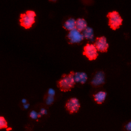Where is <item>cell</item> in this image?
<instances>
[{"mask_svg":"<svg viewBox=\"0 0 131 131\" xmlns=\"http://www.w3.org/2000/svg\"><path fill=\"white\" fill-rule=\"evenodd\" d=\"M74 74V72L71 71L68 74H64L62 75L61 79L57 82V86L60 91L67 92L70 91L74 86L76 83Z\"/></svg>","mask_w":131,"mask_h":131,"instance_id":"obj_1","label":"cell"},{"mask_svg":"<svg viewBox=\"0 0 131 131\" xmlns=\"http://www.w3.org/2000/svg\"><path fill=\"white\" fill-rule=\"evenodd\" d=\"M35 12L33 10H27L24 13L20 14L19 23L20 26L25 29L31 28L32 25L35 23V17L36 16Z\"/></svg>","mask_w":131,"mask_h":131,"instance_id":"obj_2","label":"cell"},{"mask_svg":"<svg viewBox=\"0 0 131 131\" xmlns=\"http://www.w3.org/2000/svg\"><path fill=\"white\" fill-rule=\"evenodd\" d=\"M106 16L108 18V25L113 30H116L122 25L123 19L118 11L109 12Z\"/></svg>","mask_w":131,"mask_h":131,"instance_id":"obj_3","label":"cell"},{"mask_svg":"<svg viewBox=\"0 0 131 131\" xmlns=\"http://www.w3.org/2000/svg\"><path fill=\"white\" fill-rule=\"evenodd\" d=\"M82 54L85 55L90 60H95L98 56L97 49L94 44L86 43L83 47Z\"/></svg>","mask_w":131,"mask_h":131,"instance_id":"obj_4","label":"cell"},{"mask_svg":"<svg viewBox=\"0 0 131 131\" xmlns=\"http://www.w3.org/2000/svg\"><path fill=\"white\" fill-rule=\"evenodd\" d=\"M80 107V104L78 98L72 97L68 100L66 104L65 108L67 111L71 114L77 113Z\"/></svg>","mask_w":131,"mask_h":131,"instance_id":"obj_5","label":"cell"},{"mask_svg":"<svg viewBox=\"0 0 131 131\" xmlns=\"http://www.w3.org/2000/svg\"><path fill=\"white\" fill-rule=\"evenodd\" d=\"M67 37L70 43H79L84 39L83 34L80 33L76 28L70 31Z\"/></svg>","mask_w":131,"mask_h":131,"instance_id":"obj_6","label":"cell"},{"mask_svg":"<svg viewBox=\"0 0 131 131\" xmlns=\"http://www.w3.org/2000/svg\"><path fill=\"white\" fill-rule=\"evenodd\" d=\"M94 45L97 48V51L101 52H107L109 46V45L107 42L106 38L104 36L96 37Z\"/></svg>","mask_w":131,"mask_h":131,"instance_id":"obj_7","label":"cell"},{"mask_svg":"<svg viewBox=\"0 0 131 131\" xmlns=\"http://www.w3.org/2000/svg\"><path fill=\"white\" fill-rule=\"evenodd\" d=\"M105 82V74L103 71H99L96 72L91 80V84L95 86H99Z\"/></svg>","mask_w":131,"mask_h":131,"instance_id":"obj_8","label":"cell"},{"mask_svg":"<svg viewBox=\"0 0 131 131\" xmlns=\"http://www.w3.org/2000/svg\"><path fill=\"white\" fill-rule=\"evenodd\" d=\"M107 93L103 91H100L93 95L94 101L99 104H102L105 100Z\"/></svg>","mask_w":131,"mask_h":131,"instance_id":"obj_9","label":"cell"},{"mask_svg":"<svg viewBox=\"0 0 131 131\" xmlns=\"http://www.w3.org/2000/svg\"><path fill=\"white\" fill-rule=\"evenodd\" d=\"M74 79L76 82H79L83 84L86 81L88 76L87 74L83 72H76L74 74Z\"/></svg>","mask_w":131,"mask_h":131,"instance_id":"obj_10","label":"cell"},{"mask_svg":"<svg viewBox=\"0 0 131 131\" xmlns=\"http://www.w3.org/2000/svg\"><path fill=\"white\" fill-rule=\"evenodd\" d=\"M87 22L83 18H78L76 20L75 28L79 31H83L87 27Z\"/></svg>","mask_w":131,"mask_h":131,"instance_id":"obj_11","label":"cell"},{"mask_svg":"<svg viewBox=\"0 0 131 131\" xmlns=\"http://www.w3.org/2000/svg\"><path fill=\"white\" fill-rule=\"evenodd\" d=\"M83 35L84 38H85L87 39H90L91 41L94 40V30L93 29L90 27H87L82 33Z\"/></svg>","mask_w":131,"mask_h":131,"instance_id":"obj_12","label":"cell"},{"mask_svg":"<svg viewBox=\"0 0 131 131\" xmlns=\"http://www.w3.org/2000/svg\"><path fill=\"white\" fill-rule=\"evenodd\" d=\"M76 20L72 17L68 19L63 24V28L67 30L71 31L75 28Z\"/></svg>","mask_w":131,"mask_h":131,"instance_id":"obj_13","label":"cell"},{"mask_svg":"<svg viewBox=\"0 0 131 131\" xmlns=\"http://www.w3.org/2000/svg\"><path fill=\"white\" fill-rule=\"evenodd\" d=\"M44 100L47 105H51L54 101V96L48 94L47 93V94L45 96Z\"/></svg>","mask_w":131,"mask_h":131,"instance_id":"obj_14","label":"cell"},{"mask_svg":"<svg viewBox=\"0 0 131 131\" xmlns=\"http://www.w3.org/2000/svg\"><path fill=\"white\" fill-rule=\"evenodd\" d=\"M8 123L6 121V119L4 117L1 116H0V129H8Z\"/></svg>","mask_w":131,"mask_h":131,"instance_id":"obj_15","label":"cell"},{"mask_svg":"<svg viewBox=\"0 0 131 131\" xmlns=\"http://www.w3.org/2000/svg\"><path fill=\"white\" fill-rule=\"evenodd\" d=\"M29 116L31 119H33V120H35L36 121H38V119L39 118L38 112H37L34 110H32V111L30 112V113L29 114Z\"/></svg>","mask_w":131,"mask_h":131,"instance_id":"obj_16","label":"cell"},{"mask_svg":"<svg viewBox=\"0 0 131 131\" xmlns=\"http://www.w3.org/2000/svg\"><path fill=\"white\" fill-rule=\"evenodd\" d=\"M124 131H131V120L127 122L123 126Z\"/></svg>","mask_w":131,"mask_h":131,"instance_id":"obj_17","label":"cell"},{"mask_svg":"<svg viewBox=\"0 0 131 131\" xmlns=\"http://www.w3.org/2000/svg\"><path fill=\"white\" fill-rule=\"evenodd\" d=\"M47 110L43 107L41 108L40 110V111L38 112V115H39V118H40L42 116H43L45 115H47Z\"/></svg>","mask_w":131,"mask_h":131,"instance_id":"obj_18","label":"cell"},{"mask_svg":"<svg viewBox=\"0 0 131 131\" xmlns=\"http://www.w3.org/2000/svg\"><path fill=\"white\" fill-rule=\"evenodd\" d=\"M47 94L54 96L55 95V90H54L53 89H52V88H49V89H48Z\"/></svg>","mask_w":131,"mask_h":131,"instance_id":"obj_19","label":"cell"},{"mask_svg":"<svg viewBox=\"0 0 131 131\" xmlns=\"http://www.w3.org/2000/svg\"><path fill=\"white\" fill-rule=\"evenodd\" d=\"M29 105H30V104L27 103L23 104V107L24 109H27L29 107Z\"/></svg>","mask_w":131,"mask_h":131,"instance_id":"obj_20","label":"cell"},{"mask_svg":"<svg viewBox=\"0 0 131 131\" xmlns=\"http://www.w3.org/2000/svg\"><path fill=\"white\" fill-rule=\"evenodd\" d=\"M21 102L23 103V104H26V103H27V100L25 98H23L22 100H21Z\"/></svg>","mask_w":131,"mask_h":131,"instance_id":"obj_21","label":"cell"}]
</instances>
